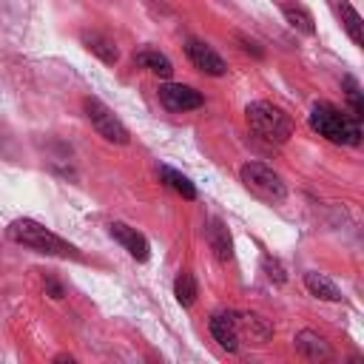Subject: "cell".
<instances>
[{"label":"cell","instance_id":"obj_23","mask_svg":"<svg viewBox=\"0 0 364 364\" xmlns=\"http://www.w3.org/2000/svg\"><path fill=\"white\" fill-rule=\"evenodd\" d=\"M46 290L51 293V299H63V287H60L54 279H48V282H46Z\"/></svg>","mask_w":364,"mask_h":364},{"label":"cell","instance_id":"obj_7","mask_svg":"<svg viewBox=\"0 0 364 364\" xmlns=\"http://www.w3.org/2000/svg\"><path fill=\"white\" fill-rule=\"evenodd\" d=\"M185 54L188 60L202 71V74H210V77H222L228 71V63L202 40H188L185 43Z\"/></svg>","mask_w":364,"mask_h":364},{"label":"cell","instance_id":"obj_4","mask_svg":"<svg viewBox=\"0 0 364 364\" xmlns=\"http://www.w3.org/2000/svg\"><path fill=\"white\" fill-rule=\"evenodd\" d=\"M239 179L262 202H270L273 205V202H282L287 196V188H284L282 176L273 168H267L264 162H245L239 168Z\"/></svg>","mask_w":364,"mask_h":364},{"label":"cell","instance_id":"obj_10","mask_svg":"<svg viewBox=\"0 0 364 364\" xmlns=\"http://www.w3.org/2000/svg\"><path fill=\"white\" fill-rule=\"evenodd\" d=\"M293 344H296V353L304 355V358H310V361H327V358L333 355L330 344H327L324 336H318L316 330H301V333H296Z\"/></svg>","mask_w":364,"mask_h":364},{"label":"cell","instance_id":"obj_20","mask_svg":"<svg viewBox=\"0 0 364 364\" xmlns=\"http://www.w3.org/2000/svg\"><path fill=\"white\" fill-rule=\"evenodd\" d=\"M344 85H347V102H350V117H353L355 122H361V117H364V102H361V91H358V85H355V80H353V77H347V80H344Z\"/></svg>","mask_w":364,"mask_h":364},{"label":"cell","instance_id":"obj_21","mask_svg":"<svg viewBox=\"0 0 364 364\" xmlns=\"http://www.w3.org/2000/svg\"><path fill=\"white\" fill-rule=\"evenodd\" d=\"M262 270H264V276L270 279V282H276V284H284V267L279 264V259H273V256H264L262 259Z\"/></svg>","mask_w":364,"mask_h":364},{"label":"cell","instance_id":"obj_9","mask_svg":"<svg viewBox=\"0 0 364 364\" xmlns=\"http://www.w3.org/2000/svg\"><path fill=\"white\" fill-rule=\"evenodd\" d=\"M108 230H111V236L122 245V250H128L131 259L145 262V259L151 256V245H148V239H145L136 228H131V225H125V222H111Z\"/></svg>","mask_w":364,"mask_h":364},{"label":"cell","instance_id":"obj_18","mask_svg":"<svg viewBox=\"0 0 364 364\" xmlns=\"http://www.w3.org/2000/svg\"><path fill=\"white\" fill-rule=\"evenodd\" d=\"M159 176H162V179H165V185H168L171 191H176L182 199H196V185H193L185 173H179V171H173V168L162 165V168H159Z\"/></svg>","mask_w":364,"mask_h":364},{"label":"cell","instance_id":"obj_22","mask_svg":"<svg viewBox=\"0 0 364 364\" xmlns=\"http://www.w3.org/2000/svg\"><path fill=\"white\" fill-rule=\"evenodd\" d=\"M239 43H242V48H245L247 54H253V57H262V54H264V51L259 48V43L250 40V37H239Z\"/></svg>","mask_w":364,"mask_h":364},{"label":"cell","instance_id":"obj_12","mask_svg":"<svg viewBox=\"0 0 364 364\" xmlns=\"http://www.w3.org/2000/svg\"><path fill=\"white\" fill-rule=\"evenodd\" d=\"M239 321V338H250L253 344H264L270 338V324L256 313H236Z\"/></svg>","mask_w":364,"mask_h":364},{"label":"cell","instance_id":"obj_14","mask_svg":"<svg viewBox=\"0 0 364 364\" xmlns=\"http://www.w3.org/2000/svg\"><path fill=\"white\" fill-rule=\"evenodd\" d=\"M304 287L316 296V299H324V301H341V290L321 273H304Z\"/></svg>","mask_w":364,"mask_h":364},{"label":"cell","instance_id":"obj_11","mask_svg":"<svg viewBox=\"0 0 364 364\" xmlns=\"http://www.w3.org/2000/svg\"><path fill=\"white\" fill-rule=\"evenodd\" d=\"M205 236H208V245H210V250L216 253L219 262H228L233 256V242H230V233L222 225V219H210L208 228H205Z\"/></svg>","mask_w":364,"mask_h":364},{"label":"cell","instance_id":"obj_13","mask_svg":"<svg viewBox=\"0 0 364 364\" xmlns=\"http://www.w3.org/2000/svg\"><path fill=\"white\" fill-rule=\"evenodd\" d=\"M82 46H85L94 57H100L102 63H108V65H114V63L119 60V51H117V46H114V40L105 37V34H100V31H85V34H82Z\"/></svg>","mask_w":364,"mask_h":364},{"label":"cell","instance_id":"obj_19","mask_svg":"<svg viewBox=\"0 0 364 364\" xmlns=\"http://www.w3.org/2000/svg\"><path fill=\"white\" fill-rule=\"evenodd\" d=\"M173 296L182 307H191L193 299H196V279L191 273H179L176 282H173Z\"/></svg>","mask_w":364,"mask_h":364},{"label":"cell","instance_id":"obj_5","mask_svg":"<svg viewBox=\"0 0 364 364\" xmlns=\"http://www.w3.org/2000/svg\"><path fill=\"white\" fill-rule=\"evenodd\" d=\"M82 108H85V117H88L91 128H94L105 142H111V145H128V139H131L128 128L119 122V117H117L102 100L85 97V100H82Z\"/></svg>","mask_w":364,"mask_h":364},{"label":"cell","instance_id":"obj_6","mask_svg":"<svg viewBox=\"0 0 364 364\" xmlns=\"http://www.w3.org/2000/svg\"><path fill=\"white\" fill-rule=\"evenodd\" d=\"M159 100H162V105L168 108V111H193V108H199L205 100H202V94L196 91V88H191V85H182V82H165L162 88H159Z\"/></svg>","mask_w":364,"mask_h":364},{"label":"cell","instance_id":"obj_1","mask_svg":"<svg viewBox=\"0 0 364 364\" xmlns=\"http://www.w3.org/2000/svg\"><path fill=\"white\" fill-rule=\"evenodd\" d=\"M9 239L14 245H23L34 253H43V256H57V259H80L77 247L71 242H65L63 236H57L51 228L40 225L37 219H14L9 228H6Z\"/></svg>","mask_w":364,"mask_h":364},{"label":"cell","instance_id":"obj_8","mask_svg":"<svg viewBox=\"0 0 364 364\" xmlns=\"http://www.w3.org/2000/svg\"><path fill=\"white\" fill-rule=\"evenodd\" d=\"M210 336L216 338V344L228 353H236L239 350V321H236V313H228V310H219L210 316Z\"/></svg>","mask_w":364,"mask_h":364},{"label":"cell","instance_id":"obj_2","mask_svg":"<svg viewBox=\"0 0 364 364\" xmlns=\"http://www.w3.org/2000/svg\"><path fill=\"white\" fill-rule=\"evenodd\" d=\"M310 125L330 142L336 145H358L361 142V128L353 117H347L344 111H338L330 102H318L310 111Z\"/></svg>","mask_w":364,"mask_h":364},{"label":"cell","instance_id":"obj_15","mask_svg":"<svg viewBox=\"0 0 364 364\" xmlns=\"http://www.w3.org/2000/svg\"><path fill=\"white\" fill-rule=\"evenodd\" d=\"M136 63H139L142 68H148L151 74H156V77H171V74H173L171 60H168L162 51H154V48H142V51H136Z\"/></svg>","mask_w":364,"mask_h":364},{"label":"cell","instance_id":"obj_16","mask_svg":"<svg viewBox=\"0 0 364 364\" xmlns=\"http://www.w3.org/2000/svg\"><path fill=\"white\" fill-rule=\"evenodd\" d=\"M282 14H284V20L296 28V31H301V34H316V23H313V14L307 11V9H301V6H296V3H284L282 6Z\"/></svg>","mask_w":364,"mask_h":364},{"label":"cell","instance_id":"obj_3","mask_svg":"<svg viewBox=\"0 0 364 364\" xmlns=\"http://www.w3.org/2000/svg\"><path fill=\"white\" fill-rule=\"evenodd\" d=\"M245 117H247V125L250 131L259 136V139H267V142H287L290 134H293V119L276 108L273 102L267 100H256L245 108Z\"/></svg>","mask_w":364,"mask_h":364},{"label":"cell","instance_id":"obj_17","mask_svg":"<svg viewBox=\"0 0 364 364\" xmlns=\"http://www.w3.org/2000/svg\"><path fill=\"white\" fill-rule=\"evenodd\" d=\"M338 14H341V23L350 34V40L355 46H364V23H361V14L347 3V0H338Z\"/></svg>","mask_w":364,"mask_h":364}]
</instances>
